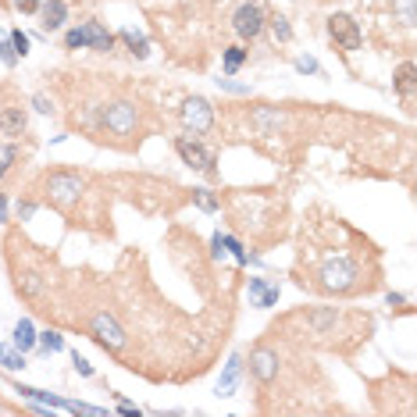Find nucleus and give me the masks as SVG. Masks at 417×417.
I'll return each instance as SVG.
<instances>
[{
  "label": "nucleus",
  "mask_w": 417,
  "mask_h": 417,
  "mask_svg": "<svg viewBox=\"0 0 417 417\" xmlns=\"http://www.w3.org/2000/svg\"><path fill=\"white\" fill-rule=\"evenodd\" d=\"M18 161H22V150H18L15 143H4V146H0V179H4Z\"/></svg>",
  "instance_id": "18"
},
{
  "label": "nucleus",
  "mask_w": 417,
  "mask_h": 417,
  "mask_svg": "<svg viewBox=\"0 0 417 417\" xmlns=\"http://www.w3.org/2000/svg\"><path fill=\"white\" fill-rule=\"evenodd\" d=\"M25 125H29V118H25V111H22V108H8V111H0V132H4V136H22V132H25Z\"/></svg>",
  "instance_id": "12"
},
{
  "label": "nucleus",
  "mask_w": 417,
  "mask_h": 417,
  "mask_svg": "<svg viewBox=\"0 0 417 417\" xmlns=\"http://www.w3.org/2000/svg\"><path fill=\"white\" fill-rule=\"evenodd\" d=\"M239 371H243V360L232 357V360H229V368H225V375H222V382H218V396H232V392H236Z\"/></svg>",
  "instance_id": "16"
},
{
  "label": "nucleus",
  "mask_w": 417,
  "mask_h": 417,
  "mask_svg": "<svg viewBox=\"0 0 417 417\" xmlns=\"http://www.w3.org/2000/svg\"><path fill=\"white\" fill-rule=\"evenodd\" d=\"M399 303H406V296L403 293H389V307H399Z\"/></svg>",
  "instance_id": "37"
},
{
  "label": "nucleus",
  "mask_w": 417,
  "mask_h": 417,
  "mask_svg": "<svg viewBox=\"0 0 417 417\" xmlns=\"http://www.w3.org/2000/svg\"><path fill=\"white\" fill-rule=\"evenodd\" d=\"M118 413H122V417H139V413H143V410H139V406H136V403H125V399H122V396H118Z\"/></svg>",
  "instance_id": "33"
},
{
  "label": "nucleus",
  "mask_w": 417,
  "mask_h": 417,
  "mask_svg": "<svg viewBox=\"0 0 417 417\" xmlns=\"http://www.w3.org/2000/svg\"><path fill=\"white\" fill-rule=\"evenodd\" d=\"M278 349H271V346H257L253 353H250V375H253V382L257 385H271L275 378H278Z\"/></svg>",
  "instance_id": "7"
},
{
  "label": "nucleus",
  "mask_w": 417,
  "mask_h": 417,
  "mask_svg": "<svg viewBox=\"0 0 417 417\" xmlns=\"http://www.w3.org/2000/svg\"><path fill=\"white\" fill-rule=\"evenodd\" d=\"M11 46H15L18 58H25V54H29V36H25L22 29H11Z\"/></svg>",
  "instance_id": "27"
},
{
  "label": "nucleus",
  "mask_w": 417,
  "mask_h": 417,
  "mask_svg": "<svg viewBox=\"0 0 417 417\" xmlns=\"http://www.w3.org/2000/svg\"><path fill=\"white\" fill-rule=\"evenodd\" d=\"M65 410L68 413H82V417H108V410H103V406H89V403H75V399H68Z\"/></svg>",
  "instance_id": "21"
},
{
  "label": "nucleus",
  "mask_w": 417,
  "mask_h": 417,
  "mask_svg": "<svg viewBox=\"0 0 417 417\" xmlns=\"http://www.w3.org/2000/svg\"><path fill=\"white\" fill-rule=\"evenodd\" d=\"M417 75V68H413V61H403L399 68H396V75H392V86H396V93L406 100V108H410V103H413V79Z\"/></svg>",
  "instance_id": "11"
},
{
  "label": "nucleus",
  "mask_w": 417,
  "mask_h": 417,
  "mask_svg": "<svg viewBox=\"0 0 417 417\" xmlns=\"http://www.w3.org/2000/svg\"><path fill=\"white\" fill-rule=\"evenodd\" d=\"M72 364H75V371H79L82 378H93V364H89L86 357H79V353H72Z\"/></svg>",
  "instance_id": "30"
},
{
  "label": "nucleus",
  "mask_w": 417,
  "mask_h": 417,
  "mask_svg": "<svg viewBox=\"0 0 417 417\" xmlns=\"http://www.w3.org/2000/svg\"><path fill=\"white\" fill-rule=\"evenodd\" d=\"M246 58H250L246 46H225V50H222V68H225V75H236V72L246 65Z\"/></svg>",
  "instance_id": "14"
},
{
  "label": "nucleus",
  "mask_w": 417,
  "mask_h": 417,
  "mask_svg": "<svg viewBox=\"0 0 417 417\" xmlns=\"http://www.w3.org/2000/svg\"><path fill=\"white\" fill-rule=\"evenodd\" d=\"M0 368H8V371L25 368V353H22V349H11V346L0 342Z\"/></svg>",
  "instance_id": "19"
},
{
  "label": "nucleus",
  "mask_w": 417,
  "mask_h": 417,
  "mask_svg": "<svg viewBox=\"0 0 417 417\" xmlns=\"http://www.w3.org/2000/svg\"><path fill=\"white\" fill-rule=\"evenodd\" d=\"M182 122H186V129H193L196 136L211 132V129H214V108H211V100L189 96V100L182 103Z\"/></svg>",
  "instance_id": "6"
},
{
  "label": "nucleus",
  "mask_w": 417,
  "mask_h": 417,
  "mask_svg": "<svg viewBox=\"0 0 417 417\" xmlns=\"http://www.w3.org/2000/svg\"><path fill=\"white\" fill-rule=\"evenodd\" d=\"M86 193V175L58 168V172H46L43 175V200L54 207V211H72V207L82 200Z\"/></svg>",
  "instance_id": "2"
},
{
  "label": "nucleus",
  "mask_w": 417,
  "mask_h": 417,
  "mask_svg": "<svg viewBox=\"0 0 417 417\" xmlns=\"http://www.w3.org/2000/svg\"><path fill=\"white\" fill-rule=\"evenodd\" d=\"M175 150H179V158H182V165H189L193 172H203V175H211V179H218V158L211 150H207L200 139H189V136H179L175 139Z\"/></svg>",
  "instance_id": "4"
},
{
  "label": "nucleus",
  "mask_w": 417,
  "mask_h": 417,
  "mask_svg": "<svg viewBox=\"0 0 417 417\" xmlns=\"http://www.w3.org/2000/svg\"><path fill=\"white\" fill-rule=\"evenodd\" d=\"M0 222H8V196L0 193Z\"/></svg>",
  "instance_id": "36"
},
{
  "label": "nucleus",
  "mask_w": 417,
  "mask_h": 417,
  "mask_svg": "<svg viewBox=\"0 0 417 417\" xmlns=\"http://www.w3.org/2000/svg\"><path fill=\"white\" fill-rule=\"evenodd\" d=\"M65 22H68V4L65 0H46V4H39V25L46 32H58Z\"/></svg>",
  "instance_id": "9"
},
{
  "label": "nucleus",
  "mask_w": 417,
  "mask_h": 417,
  "mask_svg": "<svg viewBox=\"0 0 417 417\" xmlns=\"http://www.w3.org/2000/svg\"><path fill=\"white\" fill-rule=\"evenodd\" d=\"M193 203L200 207V211H218V207H222V200L211 189H193Z\"/></svg>",
  "instance_id": "20"
},
{
  "label": "nucleus",
  "mask_w": 417,
  "mask_h": 417,
  "mask_svg": "<svg viewBox=\"0 0 417 417\" xmlns=\"http://www.w3.org/2000/svg\"><path fill=\"white\" fill-rule=\"evenodd\" d=\"M328 36L342 46V50H360V29L349 15H332L328 18Z\"/></svg>",
  "instance_id": "8"
},
{
  "label": "nucleus",
  "mask_w": 417,
  "mask_h": 417,
  "mask_svg": "<svg viewBox=\"0 0 417 417\" xmlns=\"http://www.w3.org/2000/svg\"><path fill=\"white\" fill-rule=\"evenodd\" d=\"M392 11L403 18V25H413V0H396Z\"/></svg>",
  "instance_id": "26"
},
{
  "label": "nucleus",
  "mask_w": 417,
  "mask_h": 417,
  "mask_svg": "<svg viewBox=\"0 0 417 417\" xmlns=\"http://www.w3.org/2000/svg\"><path fill=\"white\" fill-rule=\"evenodd\" d=\"M86 328H89V335H93L103 349H111V353H122V349L129 346L125 328H122V325L108 314V310H93L89 321H86Z\"/></svg>",
  "instance_id": "3"
},
{
  "label": "nucleus",
  "mask_w": 417,
  "mask_h": 417,
  "mask_svg": "<svg viewBox=\"0 0 417 417\" xmlns=\"http://www.w3.org/2000/svg\"><path fill=\"white\" fill-rule=\"evenodd\" d=\"M32 108H36L39 115H50V111H54V103H50L43 93H36V96H32Z\"/></svg>",
  "instance_id": "31"
},
{
  "label": "nucleus",
  "mask_w": 417,
  "mask_h": 417,
  "mask_svg": "<svg viewBox=\"0 0 417 417\" xmlns=\"http://www.w3.org/2000/svg\"><path fill=\"white\" fill-rule=\"evenodd\" d=\"M268 25H271V32H275V39H278V43H289V39H293V29H289V22H286L282 15L268 18Z\"/></svg>",
  "instance_id": "23"
},
{
  "label": "nucleus",
  "mask_w": 417,
  "mask_h": 417,
  "mask_svg": "<svg viewBox=\"0 0 417 417\" xmlns=\"http://www.w3.org/2000/svg\"><path fill=\"white\" fill-rule=\"evenodd\" d=\"M65 50H86V29H68L65 32Z\"/></svg>",
  "instance_id": "24"
},
{
  "label": "nucleus",
  "mask_w": 417,
  "mask_h": 417,
  "mask_svg": "<svg viewBox=\"0 0 417 417\" xmlns=\"http://www.w3.org/2000/svg\"><path fill=\"white\" fill-rule=\"evenodd\" d=\"M32 346H36V328H32V321H29V318H22V321L15 325V349L29 353Z\"/></svg>",
  "instance_id": "17"
},
{
  "label": "nucleus",
  "mask_w": 417,
  "mask_h": 417,
  "mask_svg": "<svg viewBox=\"0 0 417 417\" xmlns=\"http://www.w3.org/2000/svg\"><path fill=\"white\" fill-rule=\"evenodd\" d=\"M250 296L257 300V307H275L278 303V286H268L264 278H250Z\"/></svg>",
  "instance_id": "13"
},
{
  "label": "nucleus",
  "mask_w": 417,
  "mask_h": 417,
  "mask_svg": "<svg viewBox=\"0 0 417 417\" xmlns=\"http://www.w3.org/2000/svg\"><path fill=\"white\" fill-rule=\"evenodd\" d=\"M218 236H222V232H218ZM222 246H229V250H232V257L239 260V264H250V257H246V250L239 246V239H232V236H222Z\"/></svg>",
  "instance_id": "25"
},
{
  "label": "nucleus",
  "mask_w": 417,
  "mask_h": 417,
  "mask_svg": "<svg viewBox=\"0 0 417 417\" xmlns=\"http://www.w3.org/2000/svg\"><path fill=\"white\" fill-rule=\"evenodd\" d=\"M96 129L108 132L111 139H122V143H139L143 136V108L136 100H111V103H100L96 108Z\"/></svg>",
  "instance_id": "1"
},
{
  "label": "nucleus",
  "mask_w": 417,
  "mask_h": 417,
  "mask_svg": "<svg viewBox=\"0 0 417 417\" xmlns=\"http://www.w3.org/2000/svg\"><path fill=\"white\" fill-rule=\"evenodd\" d=\"M0 61H4V65H18V54H15L11 39H0Z\"/></svg>",
  "instance_id": "28"
},
{
  "label": "nucleus",
  "mask_w": 417,
  "mask_h": 417,
  "mask_svg": "<svg viewBox=\"0 0 417 417\" xmlns=\"http://www.w3.org/2000/svg\"><path fill=\"white\" fill-rule=\"evenodd\" d=\"M296 72H303V75H318L321 68H318L314 58H296Z\"/></svg>",
  "instance_id": "29"
},
{
  "label": "nucleus",
  "mask_w": 417,
  "mask_h": 417,
  "mask_svg": "<svg viewBox=\"0 0 417 417\" xmlns=\"http://www.w3.org/2000/svg\"><path fill=\"white\" fill-rule=\"evenodd\" d=\"M218 86L229 89V93H250V86H239V82H232V79H218Z\"/></svg>",
  "instance_id": "34"
},
{
  "label": "nucleus",
  "mask_w": 417,
  "mask_h": 417,
  "mask_svg": "<svg viewBox=\"0 0 417 417\" xmlns=\"http://www.w3.org/2000/svg\"><path fill=\"white\" fill-rule=\"evenodd\" d=\"M32 211H36V203H32V200L18 203V218H22V222H29V218H32Z\"/></svg>",
  "instance_id": "35"
},
{
  "label": "nucleus",
  "mask_w": 417,
  "mask_h": 417,
  "mask_svg": "<svg viewBox=\"0 0 417 417\" xmlns=\"http://www.w3.org/2000/svg\"><path fill=\"white\" fill-rule=\"evenodd\" d=\"M118 39H122L129 50H132V58H139V61L150 54V43H146V36H139L136 29H122V32H118Z\"/></svg>",
  "instance_id": "15"
},
{
  "label": "nucleus",
  "mask_w": 417,
  "mask_h": 417,
  "mask_svg": "<svg viewBox=\"0 0 417 417\" xmlns=\"http://www.w3.org/2000/svg\"><path fill=\"white\" fill-rule=\"evenodd\" d=\"M82 29H86V46H89V50H96V54H108V50H115V36L103 29L100 22H86Z\"/></svg>",
  "instance_id": "10"
},
{
  "label": "nucleus",
  "mask_w": 417,
  "mask_h": 417,
  "mask_svg": "<svg viewBox=\"0 0 417 417\" xmlns=\"http://www.w3.org/2000/svg\"><path fill=\"white\" fill-rule=\"evenodd\" d=\"M36 342L43 346V353H58V349H65V339H61L58 332H43V335H36Z\"/></svg>",
  "instance_id": "22"
},
{
  "label": "nucleus",
  "mask_w": 417,
  "mask_h": 417,
  "mask_svg": "<svg viewBox=\"0 0 417 417\" xmlns=\"http://www.w3.org/2000/svg\"><path fill=\"white\" fill-rule=\"evenodd\" d=\"M264 25H268V15H264L260 4H253V0L239 4L236 15H232V29H236L239 39H257L260 32H264Z\"/></svg>",
  "instance_id": "5"
},
{
  "label": "nucleus",
  "mask_w": 417,
  "mask_h": 417,
  "mask_svg": "<svg viewBox=\"0 0 417 417\" xmlns=\"http://www.w3.org/2000/svg\"><path fill=\"white\" fill-rule=\"evenodd\" d=\"M15 8L22 15H39V0H15Z\"/></svg>",
  "instance_id": "32"
}]
</instances>
